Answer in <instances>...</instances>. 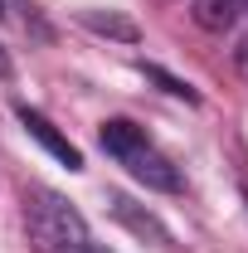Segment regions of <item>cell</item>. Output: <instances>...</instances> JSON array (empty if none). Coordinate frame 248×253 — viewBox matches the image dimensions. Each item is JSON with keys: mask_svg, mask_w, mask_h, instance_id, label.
Wrapping results in <instances>:
<instances>
[{"mask_svg": "<svg viewBox=\"0 0 248 253\" xmlns=\"http://www.w3.org/2000/svg\"><path fill=\"white\" fill-rule=\"evenodd\" d=\"M25 234L34 253H83L88 249V219L59 190L34 185L25 190Z\"/></svg>", "mask_w": 248, "mask_h": 253, "instance_id": "6da1fadb", "label": "cell"}, {"mask_svg": "<svg viewBox=\"0 0 248 253\" xmlns=\"http://www.w3.org/2000/svg\"><path fill=\"white\" fill-rule=\"evenodd\" d=\"M107 210H112V219L122 224L126 234H136L141 244H151V249H161V253H170V249H175V234L161 224V214H151L146 205H136L131 195L112 190V195H107Z\"/></svg>", "mask_w": 248, "mask_h": 253, "instance_id": "7a4b0ae2", "label": "cell"}, {"mask_svg": "<svg viewBox=\"0 0 248 253\" xmlns=\"http://www.w3.org/2000/svg\"><path fill=\"white\" fill-rule=\"evenodd\" d=\"M15 117H20V126H25V131H30V136H34V141H39V146H44L54 161H63L68 170H83V151H78V146L63 136L59 126L39 112V107H30V102H15Z\"/></svg>", "mask_w": 248, "mask_h": 253, "instance_id": "3957f363", "label": "cell"}, {"mask_svg": "<svg viewBox=\"0 0 248 253\" xmlns=\"http://www.w3.org/2000/svg\"><path fill=\"white\" fill-rule=\"evenodd\" d=\"M122 166L131 170V180H141L146 190H165V195H175V190H180V170H175L170 161L161 156L151 141H141L136 151H126Z\"/></svg>", "mask_w": 248, "mask_h": 253, "instance_id": "277c9868", "label": "cell"}, {"mask_svg": "<svg viewBox=\"0 0 248 253\" xmlns=\"http://www.w3.org/2000/svg\"><path fill=\"white\" fill-rule=\"evenodd\" d=\"M97 141H102V151H107V156L122 161L126 151H136V146L146 141V131H141L136 122H126V117H107V122H102V131H97Z\"/></svg>", "mask_w": 248, "mask_h": 253, "instance_id": "5b68a950", "label": "cell"}, {"mask_svg": "<svg viewBox=\"0 0 248 253\" xmlns=\"http://www.w3.org/2000/svg\"><path fill=\"white\" fill-rule=\"evenodd\" d=\"M248 10V0H195V20H200V30H234L239 25V15Z\"/></svg>", "mask_w": 248, "mask_h": 253, "instance_id": "8992f818", "label": "cell"}, {"mask_svg": "<svg viewBox=\"0 0 248 253\" xmlns=\"http://www.w3.org/2000/svg\"><path fill=\"white\" fill-rule=\"evenodd\" d=\"M78 20H83V25H88V30H97V34H107V39H126V44H131V39H136V25H131V20H126V15H112V10H107V15H102V10H83V15H78Z\"/></svg>", "mask_w": 248, "mask_h": 253, "instance_id": "52a82bcc", "label": "cell"}, {"mask_svg": "<svg viewBox=\"0 0 248 253\" xmlns=\"http://www.w3.org/2000/svg\"><path fill=\"white\" fill-rule=\"evenodd\" d=\"M136 68H141V73H146L151 83H161V93H170V97H185V102H200V93L190 88L185 78H175V73H165L161 63H136Z\"/></svg>", "mask_w": 248, "mask_h": 253, "instance_id": "ba28073f", "label": "cell"}, {"mask_svg": "<svg viewBox=\"0 0 248 253\" xmlns=\"http://www.w3.org/2000/svg\"><path fill=\"white\" fill-rule=\"evenodd\" d=\"M0 78H10V54H5V44H0Z\"/></svg>", "mask_w": 248, "mask_h": 253, "instance_id": "9c48e42d", "label": "cell"}, {"mask_svg": "<svg viewBox=\"0 0 248 253\" xmlns=\"http://www.w3.org/2000/svg\"><path fill=\"white\" fill-rule=\"evenodd\" d=\"M83 253H107V249H93V244H88V249H83Z\"/></svg>", "mask_w": 248, "mask_h": 253, "instance_id": "30bf717a", "label": "cell"}, {"mask_svg": "<svg viewBox=\"0 0 248 253\" xmlns=\"http://www.w3.org/2000/svg\"><path fill=\"white\" fill-rule=\"evenodd\" d=\"M0 15H5V0H0Z\"/></svg>", "mask_w": 248, "mask_h": 253, "instance_id": "8fae6325", "label": "cell"}]
</instances>
